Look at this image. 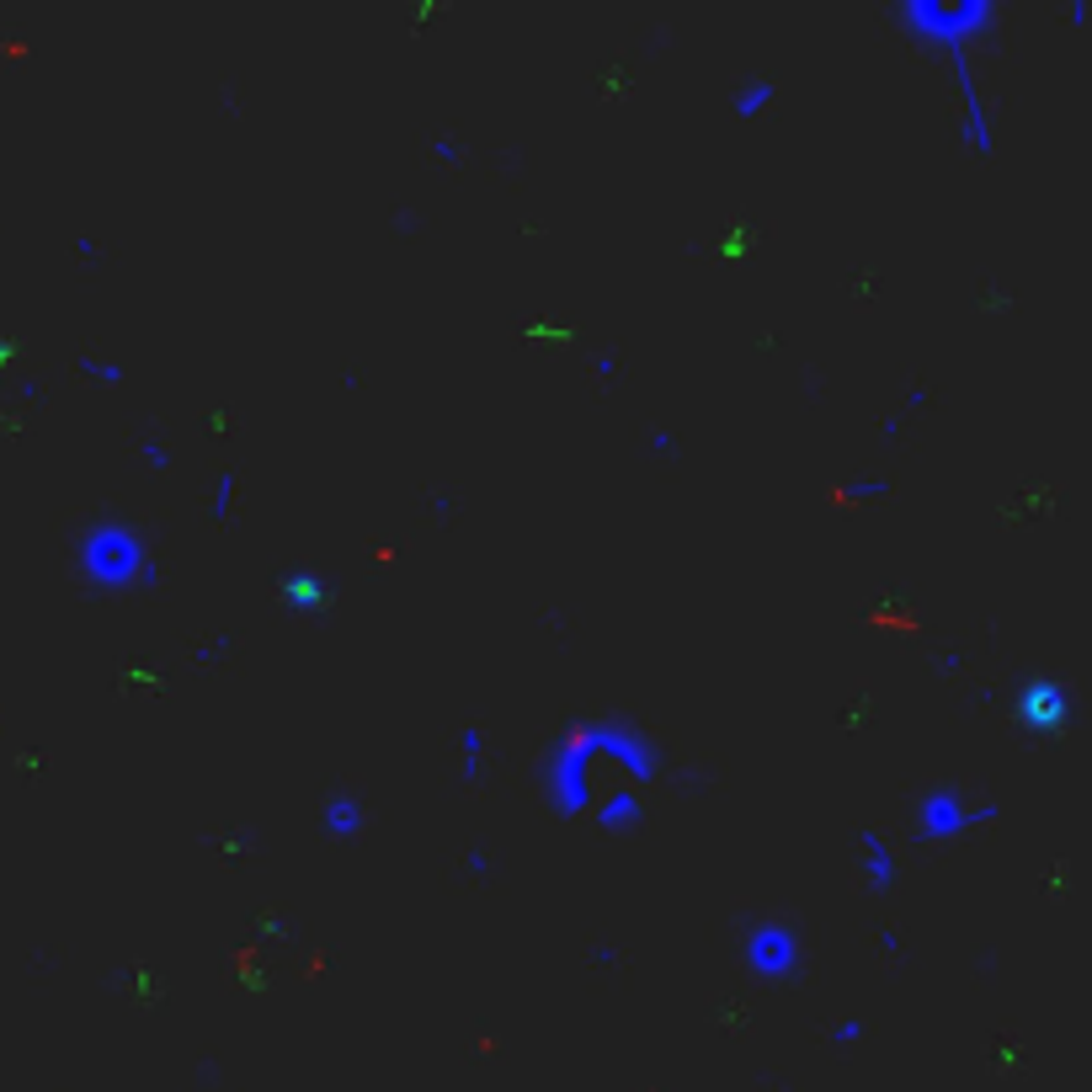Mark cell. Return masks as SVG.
I'll list each match as a JSON object with an SVG mask.
<instances>
[{"label":"cell","mask_w":1092,"mask_h":1092,"mask_svg":"<svg viewBox=\"0 0 1092 1092\" xmlns=\"http://www.w3.org/2000/svg\"><path fill=\"white\" fill-rule=\"evenodd\" d=\"M900 27L938 49L949 69H954V86L964 96V129L975 139V150H991V129H986V102L975 91V69H970V49L997 27V0H896Z\"/></svg>","instance_id":"cell-1"},{"label":"cell","mask_w":1092,"mask_h":1092,"mask_svg":"<svg viewBox=\"0 0 1092 1092\" xmlns=\"http://www.w3.org/2000/svg\"><path fill=\"white\" fill-rule=\"evenodd\" d=\"M80 560H86V571L102 581V586H129V571L144 560V549H139V538H133L129 528L107 522V528H96V533L86 538Z\"/></svg>","instance_id":"cell-2"},{"label":"cell","mask_w":1092,"mask_h":1092,"mask_svg":"<svg viewBox=\"0 0 1092 1092\" xmlns=\"http://www.w3.org/2000/svg\"><path fill=\"white\" fill-rule=\"evenodd\" d=\"M746 949H752V954L763 949V960H752L763 975H783V970L794 964V938H783V944H778V938H772V927H752Z\"/></svg>","instance_id":"cell-3"},{"label":"cell","mask_w":1092,"mask_h":1092,"mask_svg":"<svg viewBox=\"0 0 1092 1092\" xmlns=\"http://www.w3.org/2000/svg\"><path fill=\"white\" fill-rule=\"evenodd\" d=\"M772 91H778V86H772L768 75H763V80H746V86L736 91V118H752V113H763V107L772 102Z\"/></svg>","instance_id":"cell-4"},{"label":"cell","mask_w":1092,"mask_h":1092,"mask_svg":"<svg viewBox=\"0 0 1092 1092\" xmlns=\"http://www.w3.org/2000/svg\"><path fill=\"white\" fill-rule=\"evenodd\" d=\"M1066 11H1071V22H1088V0H1066Z\"/></svg>","instance_id":"cell-5"}]
</instances>
